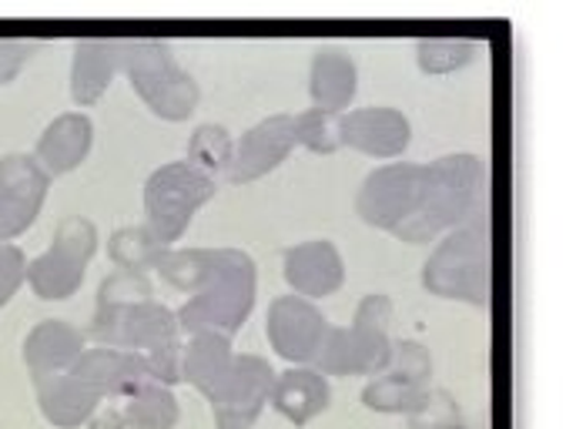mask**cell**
Segmentation results:
<instances>
[{"mask_svg": "<svg viewBox=\"0 0 566 429\" xmlns=\"http://www.w3.org/2000/svg\"><path fill=\"white\" fill-rule=\"evenodd\" d=\"M386 373H396L419 386H432V356L422 343L399 339V343H392V359H389Z\"/></svg>", "mask_w": 566, "mask_h": 429, "instance_id": "1f68e13d", "label": "cell"}, {"mask_svg": "<svg viewBox=\"0 0 566 429\" xmlns=\"http://www.w3.org/2000/svg\"><path fill=\"white\" fill-rule=\"evenodd\" d=\"M232 155H235V138L229 135L224 125H198L191 132V142H188V161L205 171V175H229V165H232Z\"/></svg>", "mask_w": 566, "mask_h": 429, "instance_id": "4316f807", "label": "cell"}, {"mask_svg": "<svg viewBox=\"0 0 566 429\" xmlns=\"http://www.w3.org/2000/svg\"><path fill=\"white\" fill-rule=\"evenodd\" d=\"M214 429H252V426H235V422H214Z\"/></svg>", "mask_w": 566, "mask_h": 429, "instance_id": "8d00e7d4", "label": "cell"}, {"mask_svg": "<svg viewBox=\"0 0 566 429\" xmlns=\"http://www.w3.org/2000/svg\"><path fill=\"white\" fill-rule=\"evenodd\" d=\"M426 389L429 386L409 383V379H402L396 373H379L363 389V406L373 409V412H382V416H409Z\"/></svg>", "mask_w": 566, "mask_h": 429, "instance_id": "484cf974", "label": "cell"}, {"mask_svg": "<svg viewBox=\"0 0 566 429\" xmlns=\"http://www.w3.org/2000/svg\"><path fill=\"white\" fill-rule=\"evenodd\" d=\"M272 409L279 416H285L292 426H308L312 419H318L328 402H332V386L322 373H315L312 366H292L282 376H275L272 383V396H269Z\"/></svg>", "mask_w": 566, "mask_h": 429, "instance_id": "44dd1931", "label": "cell"}, {"mask_svg": "<svg viewBox=\"0 0 566 429\" xmlns=\"http://www.w3.org/2000/svg\"><path fill=\"white\" fill-rule=\"evenodd\" d=\"M87 429H128V422H125V416H122V409L115 412H94L91 416V422H87Z\"/></svg>", "mask_w": 566, "mask_h": 429, "instance_id": "d590c367", "label": "cell"}, {"mask_svg": "<svg viewBox=\"0 0 566 429\" xmlns=\"http://www.w3.org/2000/svg\"><path fill=\"white\" fill-rule=\"evenodd\" d=\"M422 195V165L416 161H396L376 168L359 195H356V214L379 232H396L402 222L412 219V211Z\"/></svg>", "mask_w": 566, "mask_h": 429, "instance_id": "9c48e42d", "label": "cell"}, {"mask_svg": "<svg viewBox=\"0 0 566 429\" xmlns=\"http://www.w3.org/2000/svg\"><path fill=\"white\" fill-rule=\"evenodd\" d=\"M81 353H84V333L61 318L38 322L24 339V366L34 383L44 376L71 373L74 363L81 359Z\"/></svg>", "mask_w": 566, "mask_h": 429, "instance_id": "e0dca14e", "label": "cell"}, {"mask_svg": "<svg viewBox=\"0 0 566 429\" xmlns=\"http://www.w3.org/2000/svg\"><path fill=\"white\" fill-rule=\"evenodd\" d=\"M422 289L449 302H470L486 308L493 299V232L490 201H483L470 219L446 232L422 265Z\"/></svg>", "mask_w": 566, "mask_h": 429, "instance_id": "3957f363", "label": "cell"}, {"mask_svg": "<svg viewBox=\"0 0 566 429\" xmlns=\"http://www.w3.org/2000/svg\"><path fill=\"white\" fill-rule=\"evenodd\" d=\"M409 429H460L463 416H460V402L452 399V393L446 389H426L422 399L416 402V409L406 416Z\"/></svg>", "mask_w": 566, "mask_h": 429, "instance_id": "f546056e", "label": "cell"}, {"mask_svg": "<svg viewBox=\"0 0 566 429\" xmlns=\"http://www.w3.org/2000/svg\"><path fill=\"white\" fill-rule=\"evenodd\" d=\"M181 353H185V343H165L151 353H142L145 356V369H148V379L158 383V386H178L185 383L181 379Z\"/></svg>", "mask_w": 566, "mask_h": 429, "instance_id": "d6a6232c", "label": "cell"}, {"mask_svg": "<svg viewBox=\"0 0 566 429\" xmlns=\"http://www.w3.org/2000/svg\"><path fill=\"white\" fill-rule=\"evenodd\" d=\"M325 329H328V322L318 312V305L302 295H282L269 305L265 336L272 349L292 366H312L325 339Z\"/></svg>", "mask_w": 566, "mask_h": 429, "instance_id": "8fae6325", "label": "cell"}, {"mask_svg": "<svg viewBox=\"0 0 566 429\" xmlns=\"http://www.w3.org/2000/svg\"><path fill=\"white\" fill-rule=\"evenodd\" d=\"M178 333V315L155 299L115 308H94V318L87 326V336L97 346L125 353H151L165 343H175Z\"/></svg>", "mask_w": 566, "mask_h": 429, "instance_id": "ba28073f", "label": "cell"}, {"mask_svg": "<svg viewBox=\"0 0 566 429\" xmlns=\"http://www.w3.org/2000/svg\"><path fill=\"white\" fill-rule=\"evenodd\" d=\"M28 282V259L18 245H0V308Z\"/></svg>", "mask_w": 566, "mask_h": 429, "instance_id": "836d02e7", "label": "cell"}, {"mask_svg": "<svg viewBox=\"0 0 566 429\" xmlns=\"http://www.w3.org/2000/svg\"><path fill=\"white\" fill-rule=\"evenodd\" d=\"M97 252V229L84 214H71L54 232V242L44 255L28 262L31 292L44 302L74 299L84 285V272Z\"/></svg>", "mask_w": 566, "mask_h": 429, "instance_id": "52a82bcc", "label": "cell"}, {"mask_svg": "<svg viewBox=\"0 0 566 429\" xmlns=\"http://www.w3.org/2000/svg\"><path fill=\"white\" fill-rule=\"evenodd\" d=\"M122 57L125 38H81L71 57V101L77 107L97 104L122 71Z\"/></svg>", "mask_w": 566, "mask_h": 429, "instance_id": "2e32d148", "label": "cell"}, {"mask_svg": "<svg viewBox=\"0 0 566 429\" xmlns=\"http://www.w3.org/2000/svg\"><path fill=\"white\" fill-rule=\"evenodd\" d=\"M122 74L132 81L135 94L148 104V112L165 122H188L201 101L198 81L181 67L168 41L125 38Z\"/></svg>", "mask_w": 566, "mask_h": 429, "instance_id": "5b68a950", "label": "cell"}, {"mask_svg": "<svg viewBox=\"0 0 566 429\" xmlns=\"http://www.w3.org/2000/svg\"><path fill=\"white\" fill-rule=\"evenodd\" d=\"M41 41H28V38H0V87L18 81V74L24 71V64L38 54Z\"/></svg>", "mask_w": 566, "mask_h": 429, "instance_id": "e575fe53", "label": "cell"}, {"mask_svg": "<svg viewBox=\"0 0 566 429\" xmlns=\"http://www.w3.org/2000/svg\"><path fill=\"white\" fill-rule=\"evenodd\" d=\"M104 396L71 373L38 379V406L44 419L57 429H81L101 409Z\"/></svg>", "mask_w": 566, "mask_h": 429, "instance_id": "603a6c76", "label": "cell"}, {"mask_svg": "<svg viewBox=\"0 0 566 429\" xmlns=\"http://www.w3.org/2000/svg\"><path fill=\"white\" fill-rule=\"evenodd\" d=\"M476 57V41L470 38H422L416 44V64L422 74H452Z\"/></svg>", "mask_w": 566, "mask_h": 429, "instance_id": "83f0119b", "label": "cell"}, {"mask_svg": "<svg viewBox=\"0 0 566 429\" xmlns=\"http://www.w3.org/2000/svg\"><path fill=\"white\" fill-rule=\"evenodd\" d=\"M338 118L343 115H328V112H318V107L292 115L295 145H302L312 155H335L343 148V138H338Z\"/></svg>", "mask_w": 566, "mask_h": 429, "instance_id": "f1b7e54d", "label": "cell"}, {"mask_svg": "<svg viewBox=\"0 0 566 429\" xmlns=\"http://www.w3.org/2000/svg\"><path fill=\"white\" fill-rule=\"evenodd\" d=\"M94 148V125L84 112H67V115H57L44 135L38 138V148H34V161L51 175H71L77 165H84V158L91 155Z\"/></svg>", "mask_w": 566, "mask_h": 429, "instance_id": "d6986e66", "label": "cell"}, {"mask_svg": "<svg viewBox=\"0 0 566 429\" xmlns=\"http://www.w3.org/2000/svg\"><path fill=\"white\" fill-rule=\"evenodd\" d=\"M218 195L211 175L198 171L191 161H168L145 181V214L148 229L165 242L175 245L195 214Z\"/></svg>", "mask_w": 566, "mask_h": 429, "instance_id": "8992f818", "label": "cell"}, {"mask_svg": "<svg viewBox=\"0 0 566 429\" xmlns=\"http://www.w3.org/2000/svg\"><path fill=\"white\" fill-rule=\"evenodd\" d=\"M51 175L34 161V155H4L0 158V245L24 236L48 201Z\"/></svg>", "mask_w": 566, "mask_h": 429, "instance_id": "30bf717a", "label": "cell"}, {"mask_svg": "<svg viewBox=\"0 0 566 429\" xmlns=\"http://www.w3.org/2000/svg\"><path fill=\"white\" fill-rule=\"evenodd\" d=\"M275 373L269 359L262 356H235L229 383L221 386L218 399L211 402L214 422H235V426H252L262 409L269 406Z\"/></svg>", "mask_w": 566, "mask_h": 429, "instance_id": "5bb4252c", "label": "cell"}, {"mask_svg": "<svg viewBox=\"0 0 566 429\" xmlns=\"http://www.w3.org/2000/svg\"><path fill=\"white\" fill-rule=\"evenodd\" d=\"M235 353H232V339L218 336V333H195L185 343L181 353V379L191 383L208 402L218 399L221 386L229 383Z\"/></svg>", "mask_w": 566, "mask_h": 429, "instance_id": "7402d4cb", "label": "cell"}, {"mask_svg": "<svg viewBox=\"0 0 566 429\" xmlns=\"http://www.w3.org/2000/svg\"><path fill=\"white\" fill-rule=\"evenodd\" d=\"M282 272H285V282L295 289V295H302L308 302L335 295L346 282V262L338 255V249L325 239L298 242V245L285 249Z\"/></svg>", "mask_w": 566, "mask_h": 429, "instance_id": "9a60e30c", "label": "cell"}, {"mask_svg": "<svg viewBox=\"0 0 566 429\" xmlns=\"http://www.w3.org/2000/svg\"><path fill=\"white\" fill-rule=\"evenodd\" d=\"M359 91V71L356 61L343 48H318L308 67V94L312 107L328 115H346Z\"/></svg>", "mask_w": 566, "mask_h": 429, "instance_id": "ffe728a7", "label": "cell"}, {"mask_svg": "<svg viewBox=\"0 0 566 429\" xmlns=\"http://www.w3.org/2000/svg\"><path fill=\"white\" fill-rule=\"evenodd\" d=\"M161 279L191 299L175 312L178 329L235 336L259 299V265L242 249H168L158 262Z\"/></svg>", "mask_w": 566, "mask_h": 429, "instance_id": "6da1fadb", "label": "cell"}, {"mask_svg": "<svg viewBox=\"0 0 566 429\" xmlns=\"http://www.w3.org/2000/svg\"><path fill=\"white\" fill-rule=\"evenodd\" d=\"M295 151V132H292V115H272L252 125L242 138H235V155L229 165L232 185H249L289 161Z\"/></svg>", "mask_w": 566, "mask_h": 429, "instance_id": "7c38bea8", "label": "cell"}, {"mask_svg": "<svg viewBox=\"0 0 566 429\" xmlns=\"http://www.w3.org/2000/svg\"><path fill=\"white\" fill-rule=\"evenodd\" d=\"M122 416H125L128 429H175L181 406L168 386L142 383L122 399Z\"/></svg>", "mask_w": 566, "mask_h": 429, "instance_id": "cb8c5ba5", "label": "cell"}, {"mask_svg": "<svg viewBox=\"0 0 566 429\" xmlns=\"http://www.w3.org/2000/svg\"><path fill=\"white\" fill-rule=\"evenodd\" d=\"M392 299L366 295L356 308L353 326H328L312 359V369L328 376H379L392 359Z\"/></svg>", "mask_w": 566, "mask_h": 429, "instance_id": "277c9868", "label": "cell"}, {"mask_svg": "<svg viewBox=\"0 0 566 429\" xmlns=\"http://www.w3.org/2000/svg\"><path fill=\"white\" fill-rule=\"evenodd\" d=\"M460 429H467V426H460Z\"/></svg>", "mask_w": 566, "mask_h": 429, "instance_id": "74e56055", "label": "cell"}, {"mask_svg": "<svg viewBox=\"0 0 566 429\" xmlns=\"http://www.w3.org/2000/svg\"><path fill=\"white\" fill-rule=\"evenodd\" d=\"M490 201L486 165L476 155H442L422 165V195L412 219L392 236L406 245H429L432 239L460 229L470 214Z\"/></svg>", "mask_w": 566, "mask_h": 429, "instance_id": "7a4b0ae2", "label": "cell"}, {"mask_svg": "<svg viewBox=\"0 0 566 429\" xmlns=\"http://www.w3.org/2000/svg\"><path fill=\"white\" fill-rule=\"evenodd\" d=\"M71 376H77L81 383L94 386L104 399L107 396L125 399L135 386L151 383L142 353H125V349H111V346L84 349L81 359L74 363Z\"/></svg>", "mask_w": 566, "mask_h": 429, "instance_id": "ac0fdd59", "label": "cell"}, {"mask_svg": "<svg viewBox=\"0 0 566 429\" xmlns=\"http://www.w3.org/2000/svg\"><path fill=\"white\" fill-rule=\"evenodd\" d=\"M338 138L369 158H399L412 142V125L399 107H359L338 118Z\"/></svg>", "mask_w": 566, "mask_h": 429, "instance_id": "4fadbf2b", "label": "cell"}, {"mask_svg": "<svg viewBox=\"0 0 566 429\" xmlns=\"http://www.w3.org/2000/svg\"><path fill=\"white\" fill-rule=\"evenodd\" d=\"M168 249L171 245H165L148 226H125L107 239V259L128 272L158 269V262Z\"/></svg>", "mask_w": 566, "mask_h": 429, "instance_id": "d4e9b609", "label": "cell"}, {"mask_svg": "<svg viewBox=\"0 0 566 429\" xmlns=\"http://www.w3.org/2000/svg\"><path fill=\"white\" fill-rule=\"evenodd\" d=\"M148 299H155L151 279L145 272H128V269L111 272L97 289V308L135 305V302H148Z\"/></svg>", "mask_w": 566, "mask_h": 429, "instance_id": "4dcf8cb0", "label": "cell"}]
</instances>
